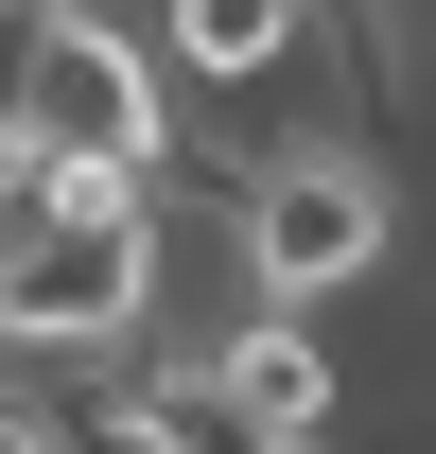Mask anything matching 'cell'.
Listing matches in <instances>:
<instances>
[{"instance_id":"obj_1","label":"cell","mask_w":436,"mask_h":454,"mask_svg":"<svg viewBox=\"0 0 436 454\" xmlns=\"http://www.w3.org/2000/svg\"><path fill=\"white\" fill-rule=\"evenodd\" d=\"M0 140H35L70 192H175V70L105 0H0Z\"/></svg>"},{"instance_id":"obj_2","label":"cell","mask_w":436,"mask_h":454,"mask_svg":"<svg viewBox=\"0 0 436 454\" xmlns=\"http://www.w3.org/2000/svg\"><path fill=\"white\" fill-rule=\"evenodd\" d=\"M175 297V192H70L0 245V367H122Z\"/></svg>"},{"instance_id":"obj_3","label":"cell","mask_w":436,"mask_h":454,"mask_svg":"<svg viewBox=\"0 0 436 454\" xmlns=\"http://www.w3.org/2000/svg\"><path fill=\"white\" fill-rule=\"evenodd\" d=\"M227 280L262 297V315H331V297H367L384 262H401V175H384V140H349V122H297L279 158L227 175Z\"/></svg>"},{"instance_id":"obj_4","label":"cell","mask_w":436,"mask_h":454,"mask_svg":"<svg viewBox=\"0 0 436 454\" xmlns=\"http://www.w3.org/2000/svg\"><path fill=\"white\" fill-rule=\"evenodd\" d=\"M210 385H227V419H245L262 454H297V437L349 419V349H331V315H262V297H245V315L210 333Z\"/></svg>"},{"instance_id":"obj_5","label":"cell","mask_w":436,"mask_h":454,"mask_svg":"<svg viewBox=\"0 0 436 454\" xmlns=\"http://www.w3.org/2000/svg\"><path fill=\"white\" fill-rule=\"evenodd\" d=\"M140 35H158L175 88H279V70H297V35H315V0H158Z\"/></svg>"},{"instance_id":"obj_6","label":"cell","mask_w":436,"mask_h":454,"mask_svg":"<svg viewBox=\"0 0 436 454\" xmlns=\"http://www.w3.org/2000/svg\"><path fill=\"white\" fill-rule=\"evenodd\" d=\"M0 454H70V419H53L35 385H0Z\"/></svg>"},{"instance_id":"obj_7","label":"cell","mask_w":436,"mask_h":454,"mask_svg":"<svg viewBox=\"0 0 436 454\" xmlns=\"http://www.w3.org/2000/svg\"><path fill=\"white\" fill-rule=\"evenodd\" d=\"M70 454H192V437H158V419H122V402H105V419H70Z\"/></svg>"},{"instance_id":"obj_8","label":"cell","mask_w":436,"mask_h":454,"mask_svg":"<svg viewBox=\"0 0 436 454\" xmlns=\"http://www.w3.org/2000/svg\"><path fill=\"white\" fill-rule=\"evenodd\" d=\"M297 454H331V437H297Z\"/></svg>"}]
</instances>
